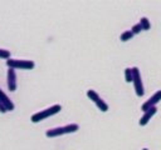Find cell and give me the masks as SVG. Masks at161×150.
Segmentation results:
<instances>
[{
  "instance_id": "6da1fadb",
  "label": "cell",
  "mask_w": 161,
  "mask_h": 150,
  "mask_svg": "<svg viewBox=\"0 0 161 150\" xmlns=\"http://www.w3.org/2000/svg\"><path fill=\"white\" fill-rule=\"evenodd\" d=\"M60 110H62V106L59 104H55V105H52L50 108H47L44 110H40V111L33 114L30 120L33 122H39V121H42V120H44V119H47V118H49V116L59 112Z\"/></svg>"
},
{
  "instance_id": "7a4b0ae2",
  "label": "cell",
  "mask_w": 161,
  "mask_h": 150,
  "mask_svg": "<svg viewBox=\"0 0 161 150\" xmlns=\"http://www.w3.org/2000/svg\"><path fill=\"white\" fill-rule=\"evenodd\" d=\"M79 129V126L77 124H68L65 126H58V128H53L45 131V135L48 138H55V136H60L64 134H70V132H75Z\"/></svg>"
},
{
  "instance_id": "3957f363",
  "label": "cell",
  "mask_w": 161,
  "mask_h": 150,
  "mask_svg": "<svg viewBox=\"0 0 161 150\" xmlns=\"http://www.w3.org/2000/svg\"><path fill=\"white\" fill-rule=\"evenodd\" d=\"M6 65L10 69H25V70H30L35 66L33 60H23V59H8Z\"/></svg>"
},
{
  "instance_id": "277c9868",
  "label": "cell",
  "mask_w": 161,
  "mask_h": 150,
  "mask_svg": "<svg viewBox=\"0 0 161 150\" xmlns=\"http://www.w3.org/2000/svg\"><path fill=\"white\" fill-rule=\"evenodd\" d=\"M132 72H133V86H135V92L137 96H143L145 94V90H143V84H142V80H141V74H140V70L138 68H132Z\"/></svg>"
},
{
  "instance_id": "5b68a950",
  "label": "cell",
  "mask_w": 161,
  "mask_h": 150,
  "mask_svg": "<svg viewBox=\"0 0 161 150\" xmlns=\"http://www.w3.org/2000/svg\"><path fill=\"white\" fill-rule=\"evenodd\" d=\"M161 100V90H157L147 101H145L143 104H142V106H141V109L143 110V111H147L150 108H153L158 101Z\"/></svg>"
},
{
  "instance_id": "8992f818",
  "label": "cell",
  "mask_w": 161,
  "mask_h": 150,
  "mask_svg": "<svg viewBox=\"0 0 161 150\" xmlns=\"http://www.w3.org/2000/svg\"><path fill=\"white\" fill-rule=\"evenodd\" d=\"M6 80H8V88L10 91H15L16 90V74H15V69H10L8 70L6 74Z\"/></svg>"
},
{
  "instance_id": "52a82bcc",
  "label": "cell",
  "mask_w": 161,
  "mask_h": 150,
  "mask_svg": "<svg viewBox=\"0 0 161 150\" xmlns=\"http://www.w3.org/2000/svg\"><path fill=\"white\" fill-rule=\"evenodd\" d=\"M157 112V108L156 106H153V108H150L147 111H145V114L141 116V119H140V121H138V124L141 125V126H145L148 121H150V119L155 115Z\"/></svg>"
},
{
  "instance_id": "ba28073f",
  "label": "cell",
  "mask_w": 161,
  "mask_h": 150,
  "mask_svg": "<svg viewBox=\"0 0 161 150\" xmlns=\"http://www.w3.org/2000/svg\"><path fill=\"white\" fill-rule=\"evenodd\" d=\"M0 101H1V102H3L5 106H6L8 111L14 110V108H15V106H14V102L10 100V98H9V96H8V95H6V94H5V92H4L1 89H0Z\"/></svg>"
},
{
  "instance_id": "9c48e42d",
  "label": "cell",
  "mask_w": 161,
  "mask_h": 150,
  "mask_svg": "<svg viewBox=\"0 0 161 150\" xmlns=\"http://www.w3.org/2000/svg\"><path fill=\"white\" fill-rule=\"evenodd\" d=\"M94 104H96V105H97V108H98L101 111H103V112L108 110V105H107V102H106L104 100H102L101 98H98V99L94 101Z\"/></svg>"
},
{
  "instance_id": "30bf717a",
  "label": "cell",
  "mask_w": 161,
  "mask_h": 150,
  "mask_svg": "<svg viewBox=\"0 0 161 150\" xmlns=\"http://www.w3.org/2000/svg\"><path fill=\"white\" fill-rule=\"evenodd\" d=\"M125 79H126L127 82H132V80H133L132 68H126V69H125Z\"/></svg>"
},
{
  "instance_id": "8fae6325",
  "label": "cell",
  "mask_w": 161,
  "mask_h": 150,
  "mask_svg": "<svg viewBox=\"0 0 161 150\" xmlns=\"http://www.w3.org/2000/svg\"><path fill=\"white\" fill-rule=\"evenodd\" d=\"M140 25L142 26V30H150V28H151L150 21H148V19H147L146 16L141 18V20H140Z\"/></svg>"
},
{
  "instance_id": "7c38bea8",
  "label": "cell",
  "mask_w": 161,
  "mask_h": 150,
  "mask_svg": "<svg viewBox=\"0 0 161 150\" xmlns=\"http://www.w3.org/2000/svg\"><path fill=\"white\" fill-rule=\"evenodd\" d=\"M133 36V32L131 30H126L121 34V41H127V40H131Z\"/></svg>"
},
{
  "instance_id": "4fadbf2b",
  "label": "cell",
  "mask_w": 161,
  "mask_h": 150,
  "mask_svg": "<svg viewBox=\"0 0 161 150\" xmlns=\"http://www.w3.org/2000/svg\"><path fill=\"white\" fill-rule=\"evenodd\" d=\"M87 96H88V98H89V99H91L93 102H94V101H96V100L99 98V95H98V94H97L94 90H88V91H87Z\"/></svg>"
},
{
  "instance_id": "5bb4252c",
  "label": "cell",
  "mask_w": 161,
  "mask_h": 150,
  "mask_svg": "<svg viewBox=\"0 0 161 150\" xmlns=\"http://www.w3.org/2000/svg\"><path fill=\"white\" fill-rule=\"evenodd\" d=\"M0 59H10V51L5 49H0Z\"/></svg>"
},
{
  "instance_id": "9a60e30c",
  "label": "cell",
  "mask_w": 161,
  "mask_h": 150,
  "mask_svg": "<svg viewBox=\"0 0 161 150\" xmlns=\"http://www.w3.org/2000/svg\"><path fill=\"white\" fill-rule=\"evenodd\" d=\"M131 31L133 32V35H135V34H140V32L142 31V26L140 25V22H138V24H135V25L132 26V29H131Z\"/></svg>"
},
{
  "instance_id": "2e32d148",
  "label": "cell",
  "mask_w": 161,
  "mask_h": 150,
  "mask_svg": "<svg viewBox=\"0 0 161 150\" xmlns=\"http://www.w3.org/2000/svg\"><path fill=\"white\" fill-rule=\"evenodd\" d=\"M6 111H8L6 106H5V105H4V104H3L1 101H0V112H1V114H5Z\"/></svg>"
},
{
  "instance_id": "e0dca14e",
  "label": "cell",
  "mask_w": 161,
  "mask_h": 150,
  "mask_svg": "<svg viewBox=\"0 0 161 150\" xmlns=\"http://www.w3.org/2000/svg\"><path fill=\"white\" fill-rule=\"evenodd\" d=\"M142 150H148V149H147V148H143V149H142Z\"/></svg>"
}]
</instances>
